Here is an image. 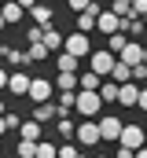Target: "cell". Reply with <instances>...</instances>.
<instances>
[{"label": "cell", "mask_w": 147, "mask_h": 158, "mask_svg": "<svg viewBox=\"0 0 147 158\" xmlns=\"http://www.w3.org/2000/svg\"><path fill=\"white\" fill-rule=\"evenodd\" d=\"M63 52H70L74 59H85V55L92 52V40H88V33H81V30L66 33V37H63Z\"/></svg>", "instance_id": "obj_2"}, {"label": "cell", "mask_w": 147, "mask_h": 158, "mask_svg": "<svg viewBox=\"0 0 147 158\" xmlns=\"http://www.w3.org/2000/svg\"><path fill=\"white\" fill-rule=\"evenodd\" d=\"M7 92H15V96H26V88H30V77L22 74V70H15V74H7V85H4Z\"/></svg>", "instance_id": "obj_13"}, {"label": "cell", "mask_w": 147, "mask_h": 158, "mask_svg": "<svg viewBox=\"0 0 147 158\" xmlns=\"http://www.w3.org/2000/svg\"><path fill=\"white\" fill-rule=\"evenodd\" d=\"M33 158H55V143L52 140H37L33 143Z\"/></svg>", "instance_id": "obj_23"}, {"label": "cell", "mask_w": 147, "mask_h": 158, "mask_svg": "<svg viewBox=\"0 0 147 158\" xmlns=\"http://www.w3.org/2000/svg\"><path fill=\"white\" fill-rule=\"evenodd\" d=\"M30 15H33L37 26H52V19H55V11H52L48 4H33V7H30Z\"/></svg>", "instance_id": "obj_18"}, {"label": "cell", "mask_w": 147, "mask_h": 158, "mask_svg": "<svg viewBox=\"0 0 147 158\" xmlns=\"http://www.w3.org/2000/svg\"><path fill=\"white\" fill-rule=\"evenodd\" d=\"M26 96L33 99V103H48L52 96H55V85L44 77H30V88H26Z\"/></svg>", "instance_id": "obj_3"}, {"label": "cell", "mask_w": 147, "mask_h": 158, "mask_svg": "<svg viewBox=\"0 0 147 158\" xmlns=\"http://www.w3.org/2000/svg\"><path fill=\"white\" fill-rule=\"evenodd\" d=\"M15 129H19V140H40V132H44V125H37L33 118H30V121H19Z\"/></svg>", "instance_id": "obj_15"}, {"label": "cell", "mask_w": 147, "mask_h": 158, "mask_svg": "<svg viewBox=\"0 0 147 158\" xmlns=\"http://www.w3.org/2000/svg\"><path fill=\"white\" fill-rule=\"evenodd\" d=\"M96 158H107V155H96Z\"/></svg>", "instance_id": "obj_42"}, {"label": "cell", "mask_w": 147, "mask_h": 158, "mask_svg": "<svg viewBox=\"0 0 147 158\" xmlns=\"http://www.w3.org/2000/svg\"><path fill=\"white\" fill-rule=\"evenodd\" d=\"M110 11H114L118 19H129V15H132V11H129V0H114V7H110Z\"/></svg>", "instance_id": "obj_30"}, {"label": "cell", "mask_w": 147, "mask_h": 158, "mask_svg": "<svg viewBox=\"0 0 147 158\" xmlns=\"http://www.w3.org/2000/svg\"><path fill=\"white\" fill-rule=\"evenodd\" d=\"M107 77L114 81V85H121V81H132V77H129V66H125L118 55H114V66H110V74H107Z\"/></svg>", "instance_id": "obj_21"}, {"label": "cell", "mask_w": 147, "mask_h": 158, "mask_svg": "<svg viewBox=\"0 0 147 158\" xmlns=\"http://www.w3.org/2000/svg\"><path fill=\"white\" fill-rule=\"evenodd\" d=\"M4 55H7V63H15V66H30L26 52H4Z\"/></svg>", "instance_id": "obj_29"}, {"label": "cell", "mask_w": 147, "mask_h": 158, "mask_svg": "<svg viewBox=\"0 0 147 158\" xmlns=\"http://www.w3.org/2000/svg\"><path fill=\"white\" fill-rule=\"evenodd\" d=\"M96 30H99V33H121V19L103 7V11L96 15Z\"/></svg>", "instance_id": "obj_11"}, {"label": "cell", "mask_w": 147, "mask_h": 158, "mask_svg": "<svg viewBox=\"0 0 147 158\" xmlns=\"http://www.w3.org/2000/svg\"><path fill=\"white\" fill-rule=\"evenodd\" d=\"M85 59L92 63V74H99V77H107V74H110V66H114V52H107V48H99V52H88Z\"/></svg>", "instance_id": "obj_5"}, {"label": "cell", "mask_w": 147, "mask_h": 158, "mask_svg": "<svg viewBox=\"0 0 147 158\" xmlns=\"http://www.w3.org/2000/svg\"><path fill=\"white\" fill-rule=\"evenodd\" d=\"M33 143H37V140H19L15 155H19V158H33Z\"/></svg>", "instance_id": "obj_27"}, {"label": "cell", "mask_w": 147, "mask_h": 158, "mask_svg": "<svg viewBox=\"0 0 147 158\" xmlns=\"http://www.w3.org/2000/svg\"><path fill=\"white\" fill-rule=\"evenodd\" d=\"M66 4H70V11H85L88 7V0H66Z\"/></svg>", "instance_id": "obj_32"}, {"label": "cell", "mask_w": 147, "mask_h": 158, "mask_svg": "<svg viewBox=\"0 0 147 158\" xmlns=\"http://www.w3.org/2000/svg\"><path fill=\"white\" fill-rule=\"evenodd\" d=\"M103 11V4H96V0H88V7L85 11H77V30L81 33H92L96 30V15Z\"/></svg>", "instance_id": "obj_8"}, {"label": "cell", "mask_w": 147, "mask_h": 158, "mask_svg": "<svg viewBox=\"0 0 147 158\" xmlns=\"http://www.w3.org/2000/svg\"><path fill=\"white\" fill-rule=\"evenodd\" d=\"M118 59H121L125 66H132V63H147V52H144L140 40H125V48L118 52Z\"/></svg>", "instance_id": "obj_10"}, {"label": "cell", "mask_w": 147, "mask_h": 158, "mask_svg": "<svg viewBox=\"0 0 147 158\" xmlns=\"http://www.w3.org/2000/svg\"><path fill=\"white\" fill-rule=\"evenodd\" d=\"M77 63H81V59H74L70 52H59V55H55V66H59V70H77Z\"/></svg>", "instance_id": "obj_25"}, {"label": "cell", "mask_w": 147, "mask_h": 158, "mask_svg": "<svg viewBox=\"0 0 147 158\" xmlns=\"http://www.w3.org/2000/svg\"><path fill=\"white\" fill-rule=\"evenodd\" d=\"M55 132L63 140H74V121H70V110H59L55 114Z\"/></svg>", "instance_id": "obj_16"}, {"label": "cell", "mask_w": 147, "mask_h": 158, "mask_svg": "<svg viewBox=\"0 0 147 158\" xmlns=\"http://www.w3.org/2000/svg\"><path fill=\"white\" fill-rule=\"evenodd\" d=\"M132 158H147V151H144V147H136V151H132Z\"/></svg>", "instance_id": "obj_36"}, {"label": "cell", "mask_w": 147, "mask_h": 158, "mask_svg": "<svg viewBox=\"0 0 147 158\" xmlns=\"http://www.w3.org/2000/svg\"><path fill=\"white\" fill-rule=\"evenodd\" d=\"M140 99H144V88H140L136 81H121V85H118V99H114V103H121V107H136Z\"/></svg>", "instance_id": "obj_4"}, {"label": "cell", "mask_w": 147, "mask_h": 158, "mask_svg": "<svg viewBox=\"0 0 147 158\" xmlns=\"http://www.w3.org/2000/svg\"><path fill=\"white\" fill-rule=\"evenodd\" d=\"M99 74H92V70H88V74H81V77H77V88H88V92H96V88H99Z\"/></svg>", "instance_id": "obj_24"}, {"label": "cell", "mask_w": 147, "mask_h": 158, "mask_svg": "<svg viewBox=\"0 0 147 158\" xmlns=\"http://www.w3.org/2000/svg\"><path fill=\"white\" fill-rule=\"evenodd\" d=\"M74 136H77L81 147H96V143H99V129H96V121H81V125H74Z\"/></svg>", "instance_id": "obj_9"}, {"label": "cell", "mask_w": 147, "mask_h": 158, "mask_svg": "<svg viewBox=\"0 0 147 158\" xmlns=\"http://www.w3.org/2000/svg\"><path fill=\"white\" fill-rule=\"evenodd\" d=\"M125 33H107V52H114V55H118V52H121V48H125Z\"/></svg>", "instance_id": "obj_26"}, {"label": "cell", "mask_w": 147, "mask_h": 158, "mask_svg": "<svg viewBox=\"0 0 147 158\" xmlns=\"http://www.w3.org/2000/svg\"><path fill=\"white\" fill-rule=\"evenodd\" d=\"M96 96H99V103H114V99H118V85H114V81H99Z\"/></svg>", "instance_id": "obj_20"}, {"label": "cell", "mask_w": 147, "mask_h": 158, "mask_svg": "<svg viewBox=\"0 0 147 158\" xmlns=\"http://www.w3.org/2000/svg\"><path fill=\"white\" fill-rule=\"evenodd\" d=\"M74 96H77V92H59V110H70V107H74Z\"/></svg>", "instance_id": "obj_31"}, {"label": "cell", "mask_w": 147, "mask_h": 158, "mask_svg": "<svg viewBox=\"0 0 147 158\" xmlns=\"http://www.w3.org/2000/svg\"><path fill=\"white\" fill-rule=\"evenodd\" d=\"M129 11H132V19H144L147 15V0H129Z\"/></svg>", "instance_id": "obj_28"}, {"label": "cell", "mask_w": 147, "mask_h": 158, "mask_svg": "<svg viewBox=\"0 0 147 158\" xmlns=\"http://www.w3.org/2000/svg\"><path fill=\"white\" fill-rule=\"evenodd\" d=\"M4 26H7V22H4V15H0V30H4Z\"/></svg>", "instance_id": "obj_38"}, {"label": "cell", "mask_w": 147, "mask_h": 158, "mask_svg": "<svg viewBox=\"0 0 147 158\" xmlns=\"http://www.w3.org/2000/svg\"><path fill=\"white\" fill-rule=\"evenodd\" d=\"M0 15H4V22H22V15H26V7H19V4L11 0V4H4V11H0Z\"/></svg>", "instance_id": "obj_22"}, {"label": "cell", "mask_w": 147, "mask_h": 158, "mask_svg": "<svg viewBox=\"0 0 147 158\" xmlns=\"http://www.w3.org/2000/svg\"><path fill=\"white\" fill-rule=\"evenodd\" d=\"M96 129H99V140H110V143H118L121 118H114V114H103V118H96Z\"/></svg>", "instance_id": "obj_7"}, {"label": "cell", "mask_w": 147, "mask_h": 158, "mask_svg": "<svg viewBox=\"0 0 147 158\" xmlns=\"http://www.w3.org/2000/svg\"><path fill=\"white\" fill-rule=\"evenodd\" d=\"M118 143H121V147H129V151L144 147V129H140V125H125V121H121V132H118Z\"/></svg>", "instance_id": "obj_6"}, {"label": "cell", "mask_w": 147, "mask_h": 158, "mask_svg": "<svg viewBox=\"0 0 147 158\" xmlns=\"http://www.w3.org/2000/svg\"><path fill=\"white\" fill-rule=\"evenodd\" d=\"M99 107H103V103H99V96H96V92H88V88H77V96H74V110H77V114H85V118H96V114H99Z\"/></svg>", "instance_id": "obj_1"}, {"label": "cell", "mask_w": 147, "mask_h": 158, "mask_svg": "<svg viewBox=\"0 0 147 158\" xmlns=\"http://www.w3.org/2000/svg\"><path fill=\"white\" fill-rule=\"evenodd\" d=\"M55 114H59V107H55L52 99H48V103H37V107H33V121H37V125H44V121H55Z\"/></svg>", "instance_id": "obj_14"}, {"label": "cell", "mask_w": 147, "mask_h": 158, "mask_svg": "<svg viewBox=\"0 0 147 158\" xmlns=\"http://www.w3.org/2000/svg\"><path fill=\"white\" fill-rule=\"evenodd\" d=\"M0 132H7V121H4V114H0Z\"/></svg>", "instance_id": "obj_37"}, {"label": "cell", "mask_w": 147, "mask_h": 158, "mask_svg": "<svg viewBox=\"0 0 147 158\" xmlns=\"http://www.w3.org/2000/svg\"><path fill=\"white\" fill-rule=\"evenodd\" d=\"M55 88H59V92H77V70H59Z\"/></svg>", "instance_id": "obj_17"}, {"label": "cell", "mask_w": 147, "mask_h": 158, "mask_svg": "<svg viewBox=\"0 0 147 158\" xmlns=\"http://www.w3.org/2000/svg\"><path fill=\"white\" fill-rule=\"evenodd\" d=\"M48 55H52V52H48L40 40H30V48H26V59H30V63H48Z\"/></svg>", "instance_id": "obj_19"}, {"label": "cell", "mask_w": 147, "mask_h": 158, "mask_svg": "<svg viewBox=\"0 0 147 158\" xmlns=\"http://www.w3.org/2000/svg\"><path fill=\"white\" fill-rule=\"evenodd\" d=\"M114 158H132V151H129V147H118V155Z\"/></svg>", "instance_id": "obj_33"}, {"label": "cell", "mask_w": 147, "mask_h": 158, "mask_svg": "<svg viewBox=\"0 0 147 158\" xmlns=\"http://www.w3.org/2000/svg\"><path fill=\"white\" fill-rule=\"evenodd\" d=\"M37 40H40L48 52H63V33L52 30V26H40V37H37Z\"/></svg>", "instance_id": "obj_12"}, {"label": "cell", "mask_w": 147, "mask_h": 158, "mask_svg": "<svg viewBox=\"0 0 147 158\" xmlns=\"http://www.w3.org/2000/svg\"><path fill=\"white\" fill-rule=\"evenodd\" d=\"M4 85H7V70L0 66V92H4Z\"/></svg>", "instance_id": "obj_35"}, {"label": "cell", "mask_w": 147, "mask_h": 158, "mask_svg": "<svg viewBox=\"0 0 147 158\" xmlns=\"http://www.w3.org/2000/svg\"><path fill=\"white\" fill-rule=\"evenodd\" d=\"M0 55H4V44H0Z\"/></svg>", "instance_id": "obj_41"}, {"label": "cell", "mask_w": 147, "mask_h": 158, "mask_svg": "<svg viewBox=\"0 0 147 158\" xmlns=\"http://www.w3.org/2000/svg\"><path fill=\"white\" fill-rule=\"evenodd\" d=\"M15 4H19V7H26V11H30V7H33L37 0H15Z\"/></svg>", "instance_id": "obj_34"}, {"label": "cell", "mask_w": 147, "mask_h": 158, "mask_svg": "<svg viewBox=\"0 0 147 158\" xmlns=\"http://www.w3.org/2000/svg\"><path fill=\"white\" fill-rule=\"evenodd\" d=\"M74 158H88V155H81V151H77V155H74Z\"/></svg>", "instance_id": "obj_39"}, {"label": "cell", "mask_w": 147, "mask_h": 158, "mask_svg": "<svg viewBox=\"0 0 147 158\" xmlns=\"http://www.w3.org/2000/svg\"><path fill=\"white\" fill-rule=\"evenodd\" d=\"M0 114H4V99H0Z\"/></svg>", "instance_id": "obj_40"}]
</instances>
